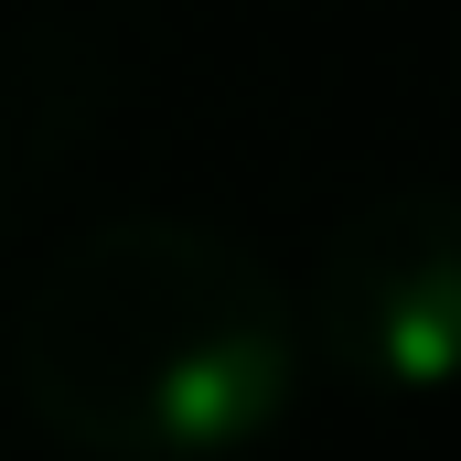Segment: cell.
Returning <instances> with one entry per match:
<instances>
[{
	"instance_id": "1",
	"label": "cell",
	"mask_w": 461,
	"mask_h": 461,
	"mask_svg": "<svg viewBox=\"0 0 461 461\" xmlns=\"http://www.w3.org/2000/svg\"><path fill=\"white\" fill-rule=\"evenodd\" d=\"M11 365L65 451L215 461L279 429L301 386V312L247 236L118 215L54 247L11 322Z\"/></svg>"
},
{
	"instance_id": "2",
	"label": "cell",
	"mask_w": 461,
	"mask_h": 461,
	"mask_svg": "<svg viewBox=\"0 0 461 461\" xmlns=\"http://www.w3.org/2000/svg\"><path fill=\"white\" fill-rule=\"evenodd\" d=\"M301 344L354 397H451L461 386V194L451 183H386L365 194L312 258Z\"/></svg>"
}]
</instances>
